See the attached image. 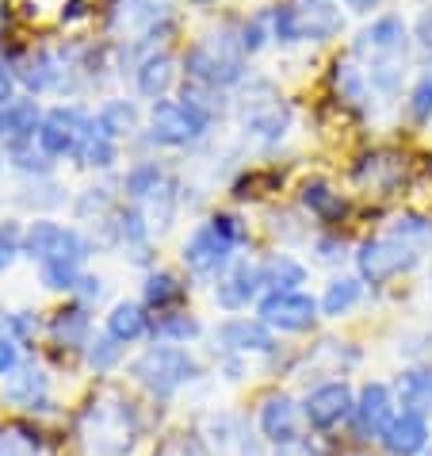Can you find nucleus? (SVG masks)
Returning <instances> with one entry per match:
<instances>
[{"instance_id":"2f4dec72","label":"nucleus","mask_w":432,"mask_h":456,"mask_svg":"<svg viewBox=\"0 0 432 456\" xmlns=\"http://www.w3.org/2000/svg\"><path fill=\"white\" fill-rule=\"evenodd\" d=\"M333 81H337L340 100H348V104H356V108H367V77H364V69L348 66V61H337Z\"/></svg>"},{"instance_id":"79ce46f5","label":"nucleus","mask_w":432,"mask_h":456,"mask_svg":"<svg viewBox=\"0 0 432 456\" xmlns=\"http://www.w3.org/2000/svg\"><path fill=\"white\" fill-rule=\"evenodd\" d=\"M157 456H207V449H203V441L172 437V441H164V445L157 449Z\"/></svg>"},{"instance_id":"bb28decb","label":"nucleus","mask_w":432,"mask_h":456,"mask_svg":"<svg viewBox=\"0 0 432 456\" xmlns=\"http://www.w3.org/2000/svg\"><path fill=\"white\" fill-rule=\"evenodd\" d=\"M364 296V281H356V276H337V281H329L325 296H322V314H329V319H340V314H348L356 303H360Z\"/></svg>"},{"instance_id":"de8ad7c7","label":"nucleus","mask_w":432,"mask_h":456,"mask_svg":"<svg viewBox=\"0 0 432 456\" xmlns=\"http://www.w3.org/2000/svg\"><path fill=\"white\" fill-rule=\"evenodd\" d=\"M375 4H379V0H348V8H352V12H372Z\"/></svg>"},{"instance_id":"4c0bfd02","label":"nucleus","mask_w":432,"mask_h":456,"mask_svg":"<svg viewBox=\"0 0 432 456\" xmlns=\"http://www.w3.org/2000/svg\"><path fill=\"white\" fill-rule=\"evenodd\" d=\"M154 334H157V338H169V341H188V338L199 334V322L192 319V314H184V311H169V314H164V319L154 326Z\"/></svg>"},{"instance_id":"c9c22d12","label":"nucleus","mask_w":432,"mask_h":456,"mask_svg":"<svg viewBox=\"0 0 432 456\" xmlns=\"http://www.w3.org/2000/svg\"><path fill=\"white\" fill-rule=\"evenodd\" d=\"M119 357H123V346L111 334L88 341V369L92 372H111L119 364Z\"/></svg>"},{"instance_id":"4be33fe9","label":"nucleus","mask_w":432,"mask_h":456,"mask_svg":"<svg viewBox=\"0 0 432 456\" xmlns=\"http://www.w3.org/2000/svg\"><path fill=\"white\" fill-rule=\"evenodd\" d=\"M149 330V319H146V307L142 303H134V299H123L111 307L108 314V334L119 341V346H126V341H138Z\"/></svg>"},{"instance_id":"37998d69","label":"nucleus","mask_w":432,"mask_h":456,"mask_svg":"<svg viewBox=\"0 0 432 456\" xmlns=\"http://www.w3.org/2000/svg\"><path fill=\"white\" fill-rule=\"evenodd\" d=\"M272 456H317V449L307 437H295V441H287V445H276Z\"/></svg>"},{"instance_id":"6e6552de","label":"nucleus","mask_w":432,"mask_h":456,"mask_svg":"<svg viewBox=\"0 0 432 456\" xmlns=\"http://www.w3.org/2000/svg\"><path fill=\"white\" fill-rule=\"evenodd\" d=\"M260 322L268 330H284V334H302L317 322V299H310L307 291H268L260 296Z\"/></svg>"},{"instance_id":"f8f14e48","label":"nucleus","mask_w":432,"mask_h":456,"mask_svg":"<svg viewBox=\"0 0 432 456\" xmlns=\"http://www.w3.org/2000/svg\"><path fill=\"white\" fill-rule=\"evenodd\" d=\"M241 126H245L252 138H260V142H279L291 126V111L284 100L264 85V96H249L245 108H241Z\"/></svg>"},{"instance_id":"7ed1b4c3","label":"nucleus","mask_w":432,"mask_h":456,"mask_svg":"<svg viewBox=\"0 0 432 456\" xmlns=\"http://www.w3.org/2000/svg\"><path fill=\"white\" fill-rule=\"evenodd\" d=\"M131 376L142 384L149 395L169 399L180 387H188L192 379H199V364L188 349L180 346H149L142 357L131 364Z\"/></svg>"},{"instance_id":"412c9836","label":"nucleus","mask_w":432,"mask_h":456,"mask_svg":"<svg viewBox=\"0 0 432 456\" xmlns=\"http://www.w3.org/2000/svg\"><path fill=\"white\" fill-rule=\"evenodd\" d=\"M43 126L39 104L35 100H12V104L0 108V138L4 142H23V138H35Z\"/></svg>"},{"instance_id":"2eb2a0df","label":"nucleus","mask_w":432,"mask_h":456,"mask_svg":"<svg viewBox=\"0 0 432 456\" xmlns=\"http://www.w3.org/2000/svg\"><path fill=\"white\" fill-rule=\"evenodd\" d=\"M387 445V452L394 456H417L428 449V418L425 414H413V411H402L390 418V426L383 429L379 437Z\"/></svg>"},{"instance_id":"473e14b6","label":"nucleus","mask_w":432,"mask_h":456,"mask_svg":"<svg viewBox=\"0 0 432 456\" xmlns=\"http://www.w3.org/2000/svg\"><path fill=\"white\" fill-rule=\"evenodd\" d=\"M39 449H43V441L31 429H23V426L0 429V456H39Z\"/></svg>"},{"instance_id":"b1692460","label":"nucleus","mask_w":432,"mask_h":456,"mask_svg":"<svg viewBox=\"0 0 432 456\" xmlns=\"http://www.w3.org/2000/svg\"><path fill=\"white\" fill-rule=\"evenodd\" d=\"M92 123H96L100 134H108L111 142H116V138H126V134L138 131V108L131 100H108V104L96 111Z\"/></svg>"},{"instance_id":"39448f33","label":"nucleus","mask_w":432,"mask_h":456,"mask_svg":"<svg viewBox=\"0 0 432 456\" xmlns=\"http://www.w3.org/2000/svg\"><path fill=\"white\" fill-rule=\"evenodd\" d=\"M417 257H421V246L405 242L398 234H383V238H367L356 253V269H360V281L367 284H387L398 273H410Z\"/></svg>"},{"instance_id":"6ab92c4d","label":"nucleus","mask_w":432,"mask_h":456,"mask_svg":"<svg viewBox=\"0 0 432 456\" xmlns=\"http://www.w3.org/2000/svg\"><path fill=\"white\" fill-rule=\"evenodd\" d=\"M4 399L12 403V407H20V411H43L50 403V379H46V372L35 369V364H28V369H16L4 379Z\"/></svg>"},{"instance_id":"09e8293b","label":"nucleus","mask_w":432,"mask_h":456,"mask_svg":"<svg viewBox=\"0 0 432 456\" xmlns=\"http://www.w3.org/2000/svg\"><path fill=\"white\" fill-rule=\"evenodd\" d=\"M81 8V0H69V12H77Z\"/></svg>"},{"instance_id":"7c9ffc66","label":"nucleus","mask_w":432,"mask_h":456,"mask_svg":"<svg viewBox=\"0 0 432 456\" xmlns=\"http://www.w3.org/2000/svg\"><path fill=\"white\" fill-rule=\"evenodd\" d=\"M77 161H81V166H88V169H108L111 161H116V142H111L108 134H100L96 123H92L84 131L81 146H77Z\"/></svg>"},{"instance_id":"ddd939ff","label":"nucleus","mask_w":432,"mask_h":456,"mask_svg":"<svg viewBox=\"0 0 432 456\" xmlns=\"http://www.w3.org/2000/svg\"><path fill=\"white\" fill-rule=\"evenodd\" d=\"M394 418V399H390V387L387 384H367L356 399V411H352V426H356V437L360 441H379L383 429L390 426Z\"/></svg>"},{"instance_id":"5701e85b","label":"nucleus","mask_w":432,"mask_h":456,"mask_svg":"<svg viewBox=\"0 0 432 456\" xmlns=\"http://www.w3.org/2000/svg\"><path fill=\"white\" fill-rule=\"evenodd\" d=\"M172 81H176V61L169 54H154V58H146L142 66H138V93L149 96L154 104L169 93Z\"/></svg>"},{"instance_id":"c03bdc74","label":"nucleus","mask_w":432,"mask_h":456,"mask_svg":"<svg viewBox=\"0 0 432 456\" xmlns=\"http://www.w3.org/2000/svg\"><path fill=\"white\" fill-rule=\"evenodd\" d=\"M12 93H16V73H12V66L0 58V108L12 104Z\"/></svg>"},{"instance_id":"72a5a7b5","label":"nucleus","mask_w":432,"mask_h":456,"mask_svg":"<svg viewBox=\"0 0 432 456\" xmlns=\"http://www.w3.org/2000/svg\"><path fill=\"white\" fill-rule=\"evenodd\" d=\"M161 166L157 161H142V166H134L131 173H126V192H131L134 200H149V196H157V188H161Z\"/></svg>"},{"instance_id":"e433bc0d","label":"nucleus","mask_w":432,"mask_h":456,"mask_svg":"<svg viewBox=\"0 0 432 456\" xmlns=\"http://www.w3.org/2000/svg\"><path fill=\"white\" fill-rule=\"evenodd\" d=\"M8 158L12 166L28 169V173H46L50 169V154L39 146L35 150V138H23V142H8Z\"/></svg>"},{"instance_id":"9b49d317","label":"nucleus","mask_w":432,"mask_h":456,"mask_svg":"<svg viewBox=\"0 0 432 456\" xmlns=\"http://www.w3.org/2000/svg\"><path fill=\"white\" fill-rule=\"evenodd\" d=\"M88 126H92V119H88L81 108H54L43 119V126H39V134L35 138H39V146L46 150L50 158H66V154H77V146H81Z\"/></svg>"},{"instance_id":"f3484780","label":"nucleus","mask_w":432,"mask_h":456,"mask_svg":"<svg viewBox=\"0 0 432 456\" xmlns=\"http://www.w3.org/2000/svg\"><path fill=\"white\" fill-rule=\"evenodd\" d=\"M214 341L226 353H272L276 338L264 322H249V319H226L219 330H214Z\"/></svg>"},{"instance_id":"58836bf2","label":"nucleus","mask_w":432,"mask_h":456,"mask_svg":"<svg viewBox=\"0 0 432 456\" xmlns=\"http://www.w3.org/2000/svg\"><path fill=\"white\" fill-rule=\"evenodd\" d=\"M410 116L413 119H432V58H428V66H425V73L417 77V85H413V93H410Z\"/></svg>"},{"instance_id":"393cba45","label":"nucleus","mask_w":432,"mask_h":456,"mask_svg":"<svg viewBox=\"0 0 432 456\" xmlns=\"http://www.w3.org/2000/svg\"><path fill=\"white\" fill-rule=\"evenodd\" d=\"M398 399L405 411L413 414H432V372L428 369H410L398 379Z\"/></svg>"},{"instance_id":"f704fd0d","label":"nucleus","mask_w":432,"mask_h":456,"mask_svg":"<svg viewBox=\"0 0 432 456\" xmlns=\"http://www.w3.org/2000/svg\"><path fill=\"white\" fill-rule=\"evenodd\" d=\"M12 8L31 23H54L69 16V0H12Z\"/></svg>"},{"instance_id":"c85d7f7f","label":"nucleus","mask_w":432,"mask_h":456,"mask_svg":"<svg viewBox=\"0 0 432 456\" xmlns=\"http://www.w3.org/2000/svg\"><path fill=\"white\" fill-rule=\"evenodd\" d=\"M260 276H264V288H272V291H299L295 284L307 281V269H302L295 257L279 253L268 265H260Z\"/></svg>"},{"instance_id":"1a4fd4ad","label":"nucleus","mask_w":432,"mask_h":456,"mask_svg":"<svg viewBox=\"0 0 432 456\" xmlns=\"http://www.w3.org/2000/svg\"><path fill=\"white\" fill-rule=\"evenodd\" d=\"M184 66H188V77H196L199 85H207V88H222V85L241 81V58L230 54V50L207 43V39L188 50Z\"/></svg>"},{"instance_id":"c756f323","label":"nucleus","mask_w":432,"mask_h":456,"mask_svg":"<svg viewBox=\"0 0 432 456\" xmlns=\"http://www.w3.org/2000/svg\"><path fill=\"white\" fill-rule=\"evenodd\" d=\"M50 334H54L58 346H88V311L84 307L58 311L54 322H50Z\"/></svg>"},{"instance_id":"f03ea898","label":"nucleus","mask_w":432,"mask_h":456,"mask_svg":"<svg viewBox=\"0 0 432 456\" xmlns=\"http://www.w3.org/2000/svg\"><path fill=\"white\" fill-rule=\"evenodd\" d=\"M245 242V226L234 215H214L211 223H203L199 231L184 242V265L196 276H219L230 265L234 249Z\"/></svg>"},{"instance_id":"cd10ccee","label":"nucleus","mask_w":432,"mask_h":456,"mask_svg":"<svg viewBox=\"0 0 432 456\" xmlns=\"http://www.w3.org/2000/svg\"><path fill=\"white\" fill-rule=\"evenodd\" d=\"M188 296V288H184V281L176 273H149L146 276V303L149 307H157V311H172L176 303H180Z\"/></svg>"},{"instance_id":"8fccbe9b","label":"nucleus","mask_w":432,"mask_h":456,"mask_svg":"<svg viewBox=\"0 0 432 456\" xmlns=\"http://www.w3.org/2000/svg\"><path fill=\"white\" fill-rule=\"evenodd\" d=\"M421 456H432V449H425V452H421Z\"/></svg>"},{"instance_id":"a19ab883","label":"nucleus","mask_w":432,"mask_h":456,"mask_svg":"<svg viewBox=\"0 0 432 456\" xmlns=\"http://www.w3.org/2000/svg\"><path fill=\"white\" fill-rule=\"evenodd\" d=\"M23 253V234L16 223H4L0 226V273L12 269V261H16Z\"/></svg>"},{"instance_id":"dca6fc26","label":"nucleus","mask_w":432,"mask_h":456,"mask_svg":"<svg viewBox=\"0 0 432 456\" xmlns=\"http://www.w3.org/2000/svg\"><path fill=\"white\" fill-rule=\"evenodd\" d=\"M257 426L260 434L272 441V445H287V441L299 437V407L291 395H268L260 403V414H257Z\"/></svg>"},{"instance_id":"0eeeda50","label":"nucleus","mask_w":432,"mask_h":456,"mask_svg":"<svg viewBox=\"0 0 432 456\" xmlns=\"http://www.w3.org/2000/svg\"><path fill=\"white\" fill-rule=\"evenodd\" d=\"M23 253L39 265H46V261H77L81 265L88 257V242L61 223L35 219L28 226V234H23Z\"/></svg>"},{"instance_id":"a18cd8bd","label":"nucleus","mask_w":432,"mask_h":456,"mask_svg":"<svg viewBox=\"0 0 432 456\" xmlns=\"http://www.w3.org/2000/svg\"><path fill=\"white\" fill-rule=\"evenodd\" d=\"M413 31H417V43H421V46H428V50H432V4H428V8L421 12V16H417Z\"/></svg>"},{"instance_id":"9d476101","label":"nucleus","mask_w":432,"mask_h":456,"mask_svg":"<svg viewBox=\"0 0 432 456\" xmlns=\"http://www.w3.org/2000/svg\"><path fill=\"white\" fill-rule=\"evenodd\" d=\"M356 411V395L345 379H329V384H317L307 403H302V414H307V422L314 429H333L340 426L345 418H352Z\"/></svg>"},{"instance_id":"423d86ee","label":"nucleus","mask_w":432,"mask_h":456,"mask_svg":"<svg viewBox=\"0 0 432 456\" xmlns=\"http://www.w3.org/2000/svg\"><path fill=\"white\" fill-rule=\"evenodd\" d=\"M149 126H154V142L188 146L207 134L211 111L196 104V100H157L154 111H149Z\"/></svg>"},{"instance_id":"f257e3e1","label":"nucleus","mask_w":432,"mask_h":456,"mask_svg":"<svg viewBox=\"0 0 432 456\" xmlns=\"http://www.w3.org/2000/svg\"><path fill=\"white\" fill-rule=\"evenodd\" d=\"M138 411L134 403L119 395V391H100V395L81 411V449L84 456H131L138 445Z\"/></svg>"},{"instance_id":"a878e982","label":"nucleus","mask_w":432,"mask_h":456,"mask_svg":"<svg viewBox=\"0 0 432 456\" xmlns=\"http://www.w3.org/2000/svg\"><path fill=\"white\" fill-rule=\"evenodd\" d=\"M302 204H307L322 223H337V219H345L348 215V204L325 181H307L302 184Z\"/></svg>"},{"instance_id":"20e7f679","label":"nucleus","mask_w":432,"mask_h":456,"mask_svg":"<svg viewBox=\"0 0 432 456\" xmlns=\"http://www.w3.org/2000/svg\"><path fill=\"white\" fill-rule=\"evenodd\" d=\"M340 31V12L329 0H291L272 12V35L279 43H322Z\"/></svg>"},{"instance_id":"aec40b11","label":"nucleus","mask_w":432,"mask_h":456,"mask_svg":"<svg viewBox=\"0 0 432 456\" xmlns=\"http://www.w3.org/2000/svg\"><path fill=\"white\" fill-rule=\"evenodd\" d=\"M169 16V4L161 0H126L123 12L111 16V31H126V35H154L157 23Z\"/></svg>"},{"instance_id":"ea45409f","label":"nucleus","mask_w":432,"mask_h":456,"mask_svg":"<svg viewBox=\"0 0 432 456\" xmlns=\"http://www.w3.org/2000/svg\"><path fill=\"white\" fill-rule=\"evenodd\" d=\"M20 369V338L12 322H0V379Z\"/></svg>"},{"instance_id":"a211bd4d","label":"nucleus","mask_w":432,"mask_h":456,"mask_svg":"<svg viewBox=\"0 0 432 456\" xmlns=\"http://www.w3.org/2000/svg\"><path fill=\"white\" fill-rule=\"evenodd\" d=\"M356 54H372V61L405 54V23L398 16L375 20L367 31H360V39H356Z\"/></svg>"},{"instance_id":"49530a36","label":"nucleus","mask_w":432,"mask_h":456,"mask_svg":"<svg viewBox=\"0 0 432 456\" xmlns=\"http://www.w3.org/2000/svg\"><path fill=\"white\" fill-rule=\"evenodd\" d=\"M317 249H322V257H325V261H337V257H340V253H337L340 246H337V242H317Z\"/></svg>"},{"instance_id":"4468645a","label":"nucleus","mask_w":432,"mask_h":456,"mask_svg":"<svg viewBox=\"0 0 432 456\" xmlns=\"http://www.w3.org/2000/svg\"><path fill=\"white\" fill-rule=\"evenodd\" d=\"M260 288H264L260 265L234 261L230 269H226V273L219 276V288H214V299H219L226 311H241V307H249V303L260 296Z\"/></svg>"}]
</instances>
